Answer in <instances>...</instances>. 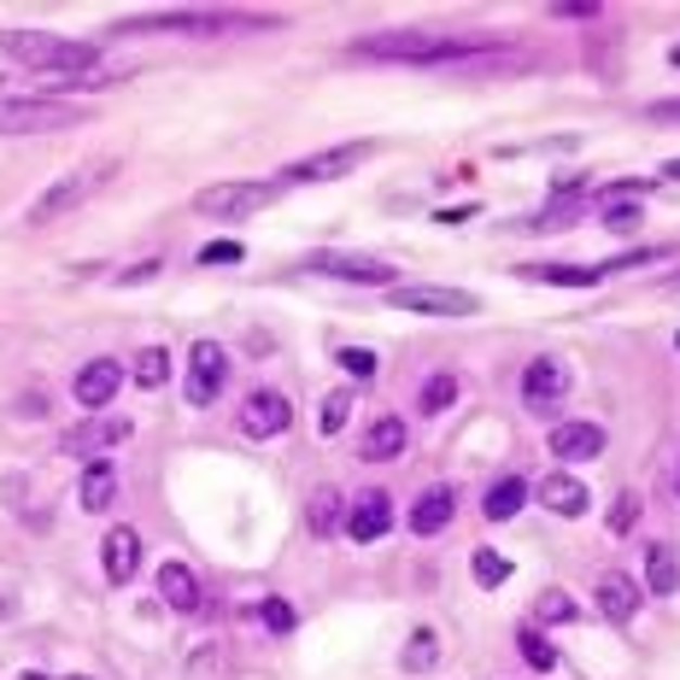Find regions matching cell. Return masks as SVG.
<instances>
[{
    "label": "cell",
    "mask_w": 680,
    "mask_h": 680,
    "mask_svg": "<svg viewBox=\"0 0 680 680\" xmlns=\"http://www.w3.org/2000/svg\"><path fill=\"white\" fill-rule=\"evenodd\" d=\"M534 616H540V621H575V616H581V611H575V599H569V592H540V604H534Z\"/></svg>",
    "instance_id": "cell-33"
},
{
    "label": "cell",
    "mask_w": 680,
    "mask_h": 680,
    "mask_svg": "<svg viewBox=\"0 0 680 680\" xmlns=\"http://www.w3.org/2000/svg\"><path fill=\"white\" fill-rule=\"evenodd\" d=\"M604 223H611L616 235H628V229L640 223V206H633V200H604Z\"/></svg>",
    "instance_id": "cell-34"
},
{
    "label": "cell",
    "mask_w": 680,
    "mask_h": 680,
    "mask_svg": "<svg viewBox=\"0 0 680 680\" xmlns=\"http://www.w3.org/2000/svg\"><path fill=\"white\" fill-rule=\"evenodd\" d=\"M247 247L241 241H211V247H200V265H241Z\"/></svg>",
    "instance_id": "cell-36"
},
{
    "label": "cell",
    "mask_w": 680,
    "mask_h": 680,
    "mask_svg": "<svg viewBox=\"0 0 680 680\" xmlns=\"http://www.w3.org/2000/svg\"><path fill=\"white\" fill-rule=\"evenodd\" d=\"M651 124H680V100H657V106H645Z\"/></svg>",
    "instance_id": "cell-39"
},
{
    "label": "cell",
    "mask_w": 680,
    "mask_h": 680,
    "mask_svg": "<svg viewBox=\"0 0 680 680\" xmlns=\"http://www.w3.org/2000/svg\"><path fill=\"white\" fill-rule=\"evenodd\" d=\"M100 563H106V581L112 587H129L141 569V534L136 528H112L106 546H100Z\"/></svg>",
    "instance_id": "cell-13"
},
{
    "label": "cell",
    "mask_w": 680,
    "mask_h": 680,
    "mask_svg": "<svg viewBox=\"0 0 680 680\" xmlns=\"http://www.w3.org/2000/svg\"><path fill=\"white\" fill-rule=\"evenodd\" d=\"M335 364H341L346 375H352V382H370V375L382 370V358L364 352V346H341V358H335Z\"/></svg>",
    "instance_id": "cell-32"
},
{
    "label": "cell",
    "mask_w": 680,
    "mask_h": 680,
    "mask_svg": "<svg viewBox=\"0 0 680 680\" xmlns=\"http://www.w3.org/2000/svg\"><path fill=\"white\" fill-rule=\"evenodd\" d=\"M592 599H599V611L611 616V621H628L633 611H640V587L628 581L621 569H611V575H599V587H592Z\"/></svg>",
    "instance_id": "cell-19"
},
{
    "label": "cell",
    "mask_w": 680,
    "mask_h": 680,
    "mask_svg": "<svg viewBox=\"0 0 680 680\" xmlns=\"http://www.w3.org/2000/svg\"><path fill=\"white\" fill-rule=\"evenodd\" d=\"M106 177H112V165H94V170H70L65 182H53L48 194H41L36 206H30V223H53V217H65L70 206H82V200H89V194H94V188L106 182Z\"/></svg>",
    "instance_id": "cell-6"
},
{
    "label": "cell",
    "mask_w": 680,
    "mask_h": 680,
    "mask_svg": "<svg viewBox=\"0 0 680 680\" xmlns=\"http://www.w3.org/2000/svg\"><path fill=\"white\" fill-rule=\"evenodd\" d=\"M346 416H352V387H335V394H323V405H317V428H323V434H341Z\"/></svg>",
    "instance_id": "cell-27"
},
{
    "label": "cell",
    "mask_w": 680,
    "mask_h": 680,
    "mask_svg": "<svg viewBox=\"0 0 680 680\" xmlns=\"http://www.w3.org/2000/svg\"><path fill=\"white\" fill-rule=\"evenodd\" d=\"M136 382L141 387H165L170 382V352L165 346H147V352L136 358Z\"/></svg>",
    "instance_id": "cell-29"
},
{
    "label": "cell",
    "mask_w": 680,
    "mask_h": 680,
    "mask_svg": "<svg viewBox=\"0 0 680 680\" xmlns=\"http://www.w3.org/2000/svg\"><path fill=\"white\" fill-rule=\"evenodd\" d=\"M112 493H118V475H112L106 464H94L89 475H82V487H77V499H82V511H106Z\"/></svg>",
    "instance_id": "cell-25"
},
{
    "label": "cell",
    "mask_w": 680,
    "mask_h": 680,
    "mask_svg": "<svg viewBox=\"0 0 680 680\" xmlns=\"http://www.w3.org/2000/svg\"><path fill=\"white\" fill-rule=\"evenodd\" d=\"M669 65H675V70H680V48H675V53H669Z\"/></svg>",
    "instance_id": "cell-43"
},
{
    "label": "cell",
    "mask_w": 680,
    "mask_h": 680,
    "mask_svg": "<svg viewBox=\"0 0 680 680\" xmlns=\"http://www.w3.org/2000/svg\"><path fill=\"white\" fill-rule=\"evenodd\" d=\"M306 523H311V534H335L341 528V493H335V487H317V493H311Z\"/></svg>",
    "instance_id": "cell-26"
},
{
    "label": "cell",
    "mask_w": 680,
    "mask_h": 680,
    "mask_svg": "<svg viewBox=\"0 0 680 680\" xmlns=\"http://www.w3.org/2000/svg\"><path fill=\"white\" fill-rule=\"evenodd\" d=\"M434 657H440V651H434V633L416 628V633H411V651H405V669H428Z\"/></svg>",
    "instance_id": "cell-35"
},
{
    "label": "cell",
    "mask_w": 680,
    "mask_h": 680,
    "mask_svg": "<svg viewBox=\"0 0 680 680\" xmlns=\"http://www.w3.org/2000/svg\"><path fill=\"white\" fill-rule=\"evenodd\" d=\"M18 680H48V675H36V669H30V675H18Z\"/></svg>",
    "instance_id": "cell-42"
},
{
    "label": "cell",
    "mask_w": 680,
    "mask_h": 680,
    "mask_svg": "<svg viewBox=\"0 0 680 680\" xmlns=\"http://www.w3.org/2000/svg\"><path fill=\"white\" fill-rule=\"evenodd\" d=\"M306 270L317 277H335V282H358V287H387L394 294L399 287V270L387 265V258H358V253H311Z\"/></svg>",
    "instance_id": "cell-3"
},
{
    "label": "cell",
    "mask_w": 680,
    "mask_h": 680,
    "mask_svg": "<svg viewBox=\"0 0 680 680\" xmlns=\"http://www.w3.org/2000/svg\"><path fill=\"white\" fill-rule=\"evenodd\" d=\"M223 375H229V352L217 341L188 346V405H211L223 394Z\"/></svg>",
    "instance_id": "cell-7"
},
{
    "label": "cell",
    "mask_w": 680,
    "mask_h": 680,
    "mask_svg": "<svg viewBox=\"0 0 680 680\" xmlns=\"http://www.w3.org/2000/svg\"><path fill=\"white\" fill-rule=\"evenodd\" d=\"M458 516V493L452 487H428V493H416V504H411V534H440L446 523Z\"/></svg>",
    "instance_id": "cell-16"
},
{
    "label": "cell",
    "mask_w": 680,
    "mask_h": 680,
    "mask_svg": "<svg viewBox=\"0 0 680 680\" xmlns=\"http://www.w3.org/2000/svg\"><path fill=\"white\" fill-rule=\"evenodd\" d=\"M599 452H604V428L599 423H557L552 428V458L581 464V458H599Z\"/></svg>",
    "instance_id": "cell-17"
},
{
    "label": "cell",
    "mask_w": 680,
    "mask_h": 680,
    "mask_svg": "<svg viewBox=\"0 0 680 680\" xmlns=\"http://www.w3.org/2000/svg\"><path fill=\"white\" fill-rule=\"evenodd\" d=\"M370 153H375L370 141H352V147H335V153H317V158H306V165H287L282 177H277V188L282 182H335V177H346V170L364 165Z\"/></svg>",
    "instance_id": "cell-10"
},
{
    "label": "cell",
    "mask_w": 680,
    "mask_h": 680,
    "mask_svg": "<svg viewBox=\"0 0 680 680\" xmlns=\"http://www.w3.org/2000/svg\"><path fill=\"white\" fill-rule=\"evenodd\" d=\"M265 628L287 633V628H294V604H282V599H265Z\"/></svg>",
    "instance_id": "cell-38"
},
{
    "label": "cell",
    "mask_w": 680,
    "mask_h": 680,
    "mask_svg": "<svg viewBox=\"0 0 680 680\" xmlns=\"http://www.w3.org/2000/svg\"><path fill=\"white\" fill-rule=\"evenodd\" d=\"M241 434H253V440H270V434H282L287 423H294V405H287V394H277V387H253L247 399H241Z\"/></svg>",
    "instance_id": "cell-8"
},
{
    "label": "cell",
    "mask_w": 680,
    "mask_h": 680,
    "mask_svg": "<svg viewBox=\"0 0 680 680\" xmlns=\"http://www.w3.org/2000/svg\"><path fill=\"white\" fill-rule=\"evenodd\" d=\"M129 434H136V423H129V416H106V411H94V416H82L77 428H65V434H60V452H65V458H100L106 446L129 440Z\"/></svg>",
    "instance_id": "cell-5"
},
{
    "label": "cell",
    "mask_w": 680,
    "mask_h": 680,
    "mask_svg": "<svg viewBox=\"0 0 680 680\" xmlns=\"http://www.w3.org/2000/svg\"><path fill=\"white\" fill-rule=\"evenodd\" d=\"M557 18H599V7L592 0H563V7H552Z\"/></svg>",
    "instance_id": "cell-40"
},
{
    "label": "cell",
    "mask_w": 680,
    "mask_h": 680,
    "mask_svg": "<svg viewBox=\"0 0 680 680\" xmlns=\"http://www.w3.org/2000/svg\"><path fill=\"white\" fill-rule=\"evenodd\" d=\"M141 30H188V36H223V30H235V18H229V12H153V18H141Z\"/></svg>",
    "instance_id": "cell-15"
},
{
    "label": "cell",
    "mask_w": 680,
    "mask_h": 680,
    "mask_svg": "<svg viewBox=\"0 0 680 680\" xmlns=\"http://www.w3.org/2000/svg\"><path fill=\"white\" fill-rule=\"evenodd\" d=\"M669 287H675V294H680V270H675V277H669Z\"/></svg>",
    "instance_id": "cell-44"
},
{
    "label": "cell",
    "mask_w": 680,
    "mask_h": 680,
    "mask_svg": "<svg viewBox=\"0 0 680 680\" xmlns=\"http://www.w3.org/2000/svg\"><path fill=\"white\" fill-rule=\"evenodd\" d=\"M516 645H523V657H528V669H557V645L552 640H546V633L540 628H523V633H516Z\"/></svg>",
    "instance_id": "cell-28"
},
{
    "label": "cell",
    "mask_w": 680,
    "mask_h": 680,
    "mask_svg": "<svg viewBox=\"0 0 680 680\" xmlns=\"http://www.w3.org/2000/svg\"><path fill=\"white\" fill-rule=\"evenodd\" d=\"M387 528H394V499L387 493H364L352 504V516H346V534H352L358 546H375Z\"/></svg>",
    "instance_id": "cell-14"
},
{
    "label": "cell",
    "mask_w": 680,
    "mask_h": 680,
    "mask_svg": "<svg viewBox=\"0 0 680 680\" xmlns=\"http://www.w3.org/2000/svg\"><path fill=\"white\" fill-rule=\"evenodd\" d=\"M277 194H282L277 182H217V188H200L194 194V211L200 217H241V211L270 206Z\"/></svg>",
    "instance_id": "cell-4"
},
{
    "label": "cell",
    "mask_w": 680,
    "mask_h": 680,
    "mask_svg": "<svg viewBox=\"0 0 680 680\" xmlns=\"http://www.w3.org/2000/svg\"><path fill=\"white\" fill-rule=\"evenodd\" d=\"M394 306H399V311H423V317H470L482 299H475V294H458V287L423 282V287H394Z\"/></svg>",
    "instance_id": "cell-9"
},
{
    "label": "cell",
    "mask_w": 680,
    "mask_h": 680,
    "mask_svg": "<svg viewBox=\"0 0 680 680\" xmlns=\"http://www.w3.org/2000/svg\"><path fill=\"white\" fill-rule=\"evenodd\" d=\"M158 599H165L170 611L194 616L200 611V575L188 569V563H165V569H158Z\"/></svg>",
    "instance_id": "cell-18"
},
{
    "label": "cell",
    "mask_w": 680,
    "mask_h": 680,
    "mask_svg": "<svg viewBox=\"0 0 680 680\" xmlns=\"http://www.w3.org/2000/svg\"><path fill=\"white\" fill-rule=\"evenodd\" d=\"M458 399V375H434V382H423V416H434V411H446V405Z\"/></svg>",
    "instance_id": "cell-31"
},
{
    "label": "cell",
    "mask_w": 680,
    "mask_h": 680,
    "mask_svg": "<svg viewBox=\"0 0 680 680\" xmlns=\"http://www.w3.org/2000/svg\"><path fill=\"white\" fill-rule=\"evenodd\" d=\"M563 394H569V370H563L557 358H534L528 375H523V399H528V411H557Z\"/></svg>",
    "instance_id": "cell-11"
},
{
    "label": "cell",
    "mask_w": 680,
    "mask_h": 680,
    "mask_svg": "<svg viewBox=\"0 0 680 680\" xmlns=\"http://www.w3.org/2000/svg\"><path fill=\"white\" fill-rule=\"evenodd\" d=\"M675 346H680V335H675Z\"/></svg>",
    "instance_id": "cell-46"
},
{
    "label": "cell",
    "mask_w": 680,
    "mask_h": 680,
    "mask_svg": "<svg viewBox=\"0 0 680 680\" xmlns=\"http://www.w3.org/2000/svg\"><path fill=\"white\" fill-rule=\"evenodd\" d=\"M0 53H12L30 70H53V77H82L100 70L94 41H70V36H41V30H0Z\"/></svg>",
    "instance_id": "cell-1"
},
{
    "label": "cell",
    "mask_w": 680,
    "mask_h": 680,
    "mask_svg": "<svg viewBox=\"0 0 680 680\" xmlns=\"http://www.w3.org/2000/svg\"><path fill=\"white\" fill-rule=\"evenodd\" d=\"M399 452H405V423L399 416H375L370 434H364V458L370 464H394Z\"/></svg>",
    "instance_id": "cell-22"
},
{
    "label": "cell",
    "mask_w": 680,
    "mask_h": 680,
    "mask_svg": "<svg viewBox=\"0 0 680 680\" xmlns=\"http://www.w3.org/2000/svg\"><path fill=\"white\" fill-rule=\"evenodd\" d=\"M523 504H528V482L523 475H499V482L487 487V499H482V516L487 523H511Z\"/></svg>",
    "instance_id": "cell-20"
},
{
    "label": "cell",
    "mask_w": 680,
    "mask_h": 680,
    "mask_svg": "<svg viewBox=\"0 0 680 680\" xmlns=\"http://www.w3.org/2000/svg\"><path fill=\"white\" fill-rule=\"evenodd\" d=\"M523 277L528 282H546V287H599L604 270L599 265H528Z\"/></svg>",
    "instance_id": "cell-23"
},
{
    "label": "cell",
    "mask_w": 680,
    "mask_h": 680,
    "mask_svg": "<svg viewBox=\"0 0 680 680\" xmlns=\"http://www.w3.org/2000/svg\"><path fill=\"white\" fill-rule=\"evenodd\" d=\"M118 387H124V370L112 364V358H94V364H82V370H77V405H82L89 416H94V411H106Z\"/></svg>",
    "instance_id": "cell-12"
},
{
    "label": "cell",
    "mask_w": 680,
    "mask_h": 680,
    "mask_svg": "<svg viewBox=\"0 0 680 680\" xmlns=\"http://www.w3.org/2000/svg\"><path fill=\"white\" fill-rule=\"evenodd\" d=\"M70 680H82V675H70Z\"/></svg>",
    "instance_id": "cell-45"
},
{
    "label": "cell",
    "mask_w": 680,
    "mask_h": 680,
    "mask_svg": "<svg viewBox=\"0 0 680 680\" xmlns=\"http://www.w3.org/2000/svg\"><path fill=\"white\" fill-rule=\"evenodd\" d=\"M504 575H511V557L504 552H493V546H482V552H475V581H482L487 592H493Z\"/></svg>",
    "instance_id": "cell-30"
},
{
    "label": "cell",
    "mask_w": 680,
    "mask_h": 680,
    "mask_svg": "<svg viewBox=\"0 0 680 680\" xmlns=\"http://www.w3.org/2000/svg\"><path fill=\"white\" fill-rule=\"evenodd\" d=\"M633 523H640V493H621V499H616V511H611V528H616V534H628Z\"/></svg>",
    "instance_id": "cell-37"
},
{
    "label": "cell",
    "mask_w": 680,
    "mask_h": 680,
    "mask_svg": "<svg viewBox=\"0 0 680 680\" xmlns=\"http://www.w3.org/2000/svg\"><path fill=\"white\" fill-rule=\"evenodd\" d=\"M540 504H546V511H557V516H581L587 511V487L581 482H575V475H546V482H540Z\"/></svg>",
    "instance_id": "cell-21"
},
{
    "label": "cell",
    "mask_w": 680,
    "mask_h": 680,
    "mask_svg": "<svg viewBox=\"0 0 680 680\" xmlns=\"http://www.w3.org/2000/svg\"><path fill=\"white\" fill-rule=\"evenodd\" d=\"M663 177H669V182H680V158H669V165H663Z\"/></svg>",
    "instance_id": "cell-41"
},
{
    "label": "cell",
    "mask_w": 680,
    "mask_h": 680,
    "mask_svg": "<svg viewBox=\"0 0 680 680\" xmlns=\"http://www.w3.org/2000/svg\"><path fill=\"white\" fill-rule=\"evenodd\" d=\"M82 124V106L65 100H0V136H41V129Z\"/></svg>",
    "instance_id": "cell-2"
},
{
    "label": "cell",
    "mask_w": 680,
    "mask_h": 680,
    "mask_svg": "<svg viewBox=\"0 0 680 680\" xmlns=\"http://www.w3.org/2000/svg\"><path fill=\"white\" fill-rule=\"evenodd\" d=\"M645 587L657 592V599H675L680 592V563H675L669 546H651L645 552Z\"/></svg>",
    "instance_id": "cell-24"
}]
</instances>
